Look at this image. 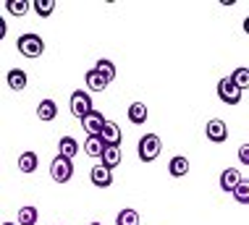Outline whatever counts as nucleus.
<instances>
[{
  "label": "nucleus",
  "instance_id": "f257e3e1",
  "mask_svg": "<svg viewBox=\"0 0 249 225\" xmlns=\"http://www.w3.org/2000/svg\"><path fill=\"white\" fill-rule=\"evenodd\" d=\"M137 152L142 162H155L160 157V152H163V141H160L158 134H144L137 144Z\"/></svg>",
  "mask_w": 249,
  "mask_h": 225
},
{
  "label": "nucleus",
  "instance_id": "f03ea898",
  "mask_svg": "<svg viewBox=\"0 0 249 225\" xmlns=\"http://www.w3.org/2000/svg\"><path fill=\"white\" fill-rule=\"evenodd\" d=\"M16 50L21 52L24 58H39L45 52V42H42L39 34L26 32V34H21V37L16 39Z\"/></svg>",
  "mask_w": 249,
  "mask_h": 225
},
{
  "label": "nucleus",
  "instance_id": "7ed1b4c3",
  "mask_svg": "<svg viewBox=\"0 0 249 225\" xmlns=\"http://www.w3.org/2000/svg\"><path fill=\"white\" fill-rule=\"evenodd\" d=\"M241 92L236 84H233V79L231 76H226V79H220L218 81V97H220V102H226V105H239L241 102Z\"/></svg>",
  "mask_w": 249,
  "mask_h": 225
},
{
  "label": "nucleus",
  "instance_id": "20e7f679",
  "mask_svg": "<svg viewBox=\"0 0 249 225\" xmlns=\"http://www.w3.org/2000/svg\"><path fill=\"white\" fill-rule=\"evenodd\" d=\"M50 175H53L55 183H69L73 178V162L58 155V157L50 162Z\"/></svg>",
  "mask_w": 249,
  "mask_h": 225
},
{
  "label": "nucleus",
  "instance_id": "39448f33",
  "mask_svg": "<svg viewBox=\"0 0 249 225\" xmlns=\"http://www.w3.org/2000/svg\"><path fill=\"white\" fill-rule=\"evenodd\" d=\"M69 105H71V115L73 118H87L95 107H92V100H89V94L87 92H73L71 94V100H69Z\"/></svg>",
  "mask_w": 249,
  "mask_h": 225
},
{
  "label": "nucleus",
  "instance_id": "423d86ee",
  "mask_svg": "<svg viewBox=\"0 0 249 225\" xmlns=\"http://www.w3.org/2000/svg\"><path fill=\"white\" fill-rule=\"evenodd\" d=\"M105 123H107V118L100 110H92L87 118H82V128H84L87 136H100L103 128H105Z\"/></svg>",
  "mask_w": 249,
  "mask_h": 225
},
{
  "label": "nucleus",
  "instance_id": "0eeeda50",
  "mask_svg": "<svg viewBox=\"0 0 249 225\" xmlns=\"http://www.w3.org/2000/svg\"><path fill=\"white\" fill-rule=\"evenodd\" d=\"M205 134H207V139H210L213 144H223V141L228 139V126H226V121L213 118L210 123L205 126Z\"/></svg>",
  "mask_w": 249,
  "mask_h": 225
},
{
  "label": "nucleus",
  "instance_id": "6e6552de",
  "mask_svg": "<svg viewBox=\"0 0 249 225\" xmlns=\"http://www.w3.org/2000/svg\"><path fill=\"white\" fill-rule=\"evenodd\" d=\"M89 181L95 183L97 189H107L113 183V170L110 168H105L103 162H100V165H95L89 170Z\"/></svg>",
  "mask_w": 249,
  "mask_h": 225
},
{
  "label": "nucleus",
  "instance_id": "1a4fd4ad",
  "mask_svg": "<svg viewBox=\"0 0 249 225\" xmlns=\"http://www.w3.org/2000/svg\"><path fill=\"white\" fill-rule=\"evenodd\" d=\"M241 181H244V178H241V173H239L236 168H226L223 173H220V189H223V191H231L233 194Z\"/></svg>",
  "mask_w": 249,
  "mask_h": 225
},
{
  "label": "nucleus",
  "instance_id": "9d476101",
  "mask_svg": "<svg viewBox=\"0 0 249 225\" xmlns=\"http://www.w3.org/2000/svg\"><path fill=\"white\" fill-rule=\"evenodd\" d=\"M100 139L105 141V147H121V126L118 123H113V121H107L105 128H103V134H100Z\"/></svg>",
  "mask_w": 249,
  "mask_h": 225
},
{
  "label": "nucleus",
  "instance_id": "9b49d317",
  "mask_svg": "<svg viewBox=\"0 0 249 225\" xmlns=\"http://www.w3.org/2000/svg\"><path fill=\"white\" fill-rule=\"evenodd\" d=\"M84 81H87V87H89V92H105V89H107V84H110V81H107L103 73L97 71V68L87 71V73H84Z\"/></svg>",
  "mask_w": 249,
  "mask_h": 225
},
{
  "label": "nucleus",
  "instance_id": "f8f14e48",
  "mask_svg": "<svg viewBox=\"0 0 249 225\" xmlns=\"http://www.w3.org/2000/svg\"><path fill=\"white\" fill-rule=\"evenodd\" d=\"M58 155L66 160H73L79 155V141L73 139V136H63V139L58 141Z\"/></svg>",
  "mask_w": 249,
  "mask_h": 225
},
{
  "label": "nucleus",
  "instance_id": "ddd939ff",
  "mask_svg": "<svg viewBox=\"0 0 249 225\" xmlns=\"http://www.w3.org/2000/svg\"><path fill=\"white\" fill-rule=\"evenodd\" d=\"M168 173H171L173 178H184V175L189 173V160H186L184 155L171 157V162H168Z\"/></svg>",
  "mask_w": 249,
  "mask_h": 225
},
{
  "label": "nucleus",
  "instance_id": "4468645a",
  "mask_svg": "<svg viewBox=\"0 0 249 225\" xmlns=\"http://www.w3.org/2000/svg\"><path fill=\"white\" fill-rule=\"evenodd\" d=\"M55 115H58V105L53 100H42L37 105V118L39 121H45V123H50V121H55Z\"/></svg>",
  "mask_w": 249,
  "mask_h": 225
},
{
  "label": "nucleus",
  "instance_id": "2eb2a0df",
  "mask_svg": "<svg viewBox=\"0 0 249 225\" xmlns=\"http://www.w3.org/2000/svg\"><path fill=\"white\" fill-rule=\"evenodd\" d=\"M147 105L144 102H131L129 105V121L134 126H142V123H147Z\"/></svg>",
  "mask_w": 249,
  "mask_h": 225
},
{
  "label": "nucleus",
  "instance_id": "dca6fc26",
  "mask_svg": "<svg viewBox=\"0 0 249 225\" xmlns=\"http://www.w3.org/2000/svg\"><path fill=\"white\" fill-rule=\"evenodd\" d=\"M82 149H84L87 155H89V157H103V152H105V141L100 139V136H87Z\"/></svg>",
  "mask_w": 249,
  "mask_h": 225
},
{
  "label": "nucleus",
  "instance_id": "f3484780",
  "mask_svg": "<svg viewBox=\"0 0 249 225\" xmlns=\"http://www.w3.org/2000/svg\"><path fill=\"white\" fill-rule=\"evenodd\" d=\"M37 165H39L37 152H21L18 155V170H21V173H35Z\"/></svg>",
  "mask_w": 249,
  "mask_h": 225
},
{
  "label": "nucleus",
  "instance_id": "a211bd4d",
  "mask_svg": "<svg viewBox=\"0 0 249 225\" xmlns=\"http://www.w3.org/2000/svg\"><path fill=\"white\" fill-rule=\"evenodd\" d=\"M37 220H39V212H37V207H32V204L21 207V209H18V215H16L18 225H37Z\"/></svg>",
  "mask_w": 249,
  "mask_h": 225
},
{
  "label": "nucleus",
  "instance_id": "6ab92c4d",
  "mask_svg": "<svg viewBox=\"0 0 249 225\" xmlns=\"http://www.w3.org/2000/svg\"><path fill=\"white\" fill-rule=\"evenodd\" d=\"M5 81H8V87H11L13 92H21L24 87H26V73L21 71V68H11L8 76H5Z\"/></svg>",
  "mask_w": 249,
  "mask_h": 225
},
{
  "label": "nucleus",
  "instance_id": "aec40b11",
  "mask_svg": "<svg viewBox=\"0 0 249 225\" xmlns=\"http://www.w3.org/2000/svg\"><path fill=\"white\" fill-rule=\"evenodd\" d=\"M100 162H103L105 168H118L121 165V147H105L103 157H100Z\"/></svg>",
  "mask_w": 249,
  "mask_h": 225
},
{
  "label": "nucleus",
  "instance_id": "412c9836",
  "mask_svg": "<svg viewBox=\"0 0 249 225\" xmlns=\"http://www.w3.org/2000/svg\"><path fill=\"white\" fill-rule=\"evenodd\" d=\"M231 79H233V84H236L241 92H244V89H249V68H247V66H239V68H233Z\"/></svg>",
  "mask_w": 249,
  "mask_h": 225
},
{
  "label": "nucleus",
  "instance_id": "4be33fe9",
  "mask_svg": "<svg viewBox=\"0 0 249 225\" xmlns=\"http://www.w3.org/2000/svg\"><path fill=\"white\" fill-rule=\"evenodd\" d=\"M116 225H139V212H137V209H131V207L121 209L118 217H116Z\"/></svg>",
  "mask_w": 249,
  "mask_h": 225
},
{
  "label": "nucleus",
  "instance_id": "5701e85b",
  "mask_svg": "<svg viewBox=\"0 0 249 225\" xmlns=\"http://www.w3.org/2000/svg\"><path fill=\"white\" fill-rule=\"evenodd\" d=\"M32 0H5V8H8V13H13V16H24L26 11L32 8Z\"/></svg>",
  "mask_w": 249,
  "mask_h": 225
},
{
  "label": "nucleus",
  "instance_id": "b1692460",
  "mask_svg": "<svg viewBox=\"0 0 249 225\" xmlns=\"http://www.w3.org/2000/svg\"><path fill=\"white\" fill-rule=\"evenodd\" d=\"M95 68L100 73H103V76L107 79V81H113L116 79V66H113V60H107V58H100L97 63H95Z\"/></svg>",
  "mask_w": 249,
  "mask_h": 225
},
{
  "label": "nucleus",
  "instance_id": "393cba45",
  "mask_svg": "<svg viewBox=\"0 0 249 225\" xmlns=\"http://www.w3.org/2000/svg\"><path fill=\"white\" fill-rule=\"evenodd\" d=\"M35 11H37V16H42V18H48L53 11H55V0H35Z\"/></svg>",
  "mask_w": 249,
  "mask_h": 225
},
{
  "label": "nucleus",
  "instance_id": "a878e982",
  "mask_svg": "<svg viewBox=\"0 0 249 225\" xmlns=\"http://www.w3.org/2000/svg\"><path fill=\"white\" fill-rule=\"evenodd\" d=\"M233 199L239 204H249V181H241L236 186V191H233Z\"/></svg>",
  "mask_w": 249,
  "mask_h": 225
},
{
  "label": "nucleus",
  "instance_id": "bb28decb",
  "mask_svg": "<svg viewBox=\"0 0 249 225\" xmlns=\"http://www.w3.org/2000/svg\"><path fill=\"white\" fill-rule=\"evenodd\" d=\"M239 162H241V165H249V144L239 147Z\"/></svg>",
  "mask_w": 249,
  "mask_h": 225
},
{
  "label": "nucleus",
  "instance_id": "cd10ccee",
  "mask_svg": "<svg viewBox=\"0 0 249 225\" xmlns=\"http://www.w3.org/2000/svg\"><path fill=\"white\" fill-rule=\"evenodd\" d=\"M244 32H247V34H249V16H247V18H244Z\"/></svg>",
  "mask_w": 249,
  "mask_h": 225
},
{
  "label": "nucleus",
  "instance_id": "c85d7f7f",
  "mask_svg": "<svg viewBox=\"0 0 249 225\" xmlns=\"http://www.w3.org/2000/svg\"><path fill=\"white\" fill-rule=\"evenodd\" d=\"M3 225H16V223H3Z\"/></svg>",
  "mask_w": 249,
  "mask_h": 225
},
{
  "label": "nucleus",
  "instance_id": "c756f323",
  "mask_svg": "<svg viewBox=\"0 0 249 225\" xmlns=\"http://www.w3.org/2000/svg\"><path fill=\"white\" fill-rule=\"evenodd\" d=\"M89 225H103V223H89Z\"/></svg>",
  "mask_w": 249,
  "mask_h": 225
}]
</instances>
